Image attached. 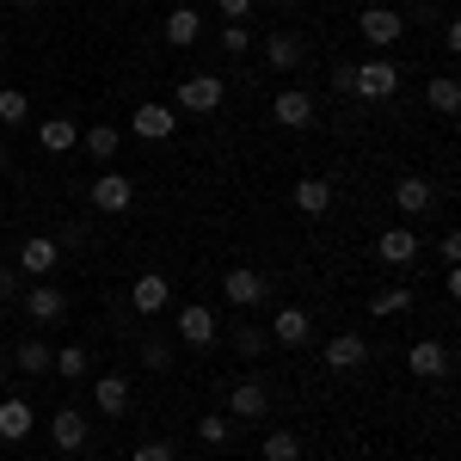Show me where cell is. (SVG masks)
I'll list each match as a JSON object with an SVG mask.
<instances>
[{
	"label": "cell",
	"instance_id": "1",
	"mask_svg": "<svg viewBox=\"0 0 461 461\" xmlns=\"http://www.w3.org/2000/svg\"><path fill=\"white\" fill-rule=\"evenodd\" d=\"M19 308H25V320L32 326H56V320H68V289H56V284H25L19 289Z\"/></svg>",
	"mask_w": 461,
	"mask_h": 461
},
{
	"label": "cell",
	"instance_id": "2",
	"mask_svg": "<svg viewBox=\"0 0 461 461\" xmlns=\"http://www.w3.org/2000/svg\"><path fill=\"white\" fill-rule=\"evenodd\" d=\"M215 339H221V320H215V308H210V302H185V308H178V345L210 351Z\"/></svg>",
	"mask_w": 461,
	"mask_h": 461
},
{
	"label": "cell",
	"instance_id": "3",
	"mask_svg": "<svg viewBox=\"0 0 461 461\" xmlns=\"http://www.w3.org/2000/svg\"><path fill=\"white\" fill-rule=\"evenodd\" d=\"M221 99H228V80H221V74H191V80H178V105L173 111L210 117V111H221Z\"/></svg>",
	"mask_w": 461,
	"mask_h": 461
},
{
	"label": "cell",
	"instance_id": "4",
	"mask_svg": "<svg viewBox=\"0 0 461 461\" xmlns=\"http://www.w3.org/2000/svg\"><path fill=\"white\" fill-rule=\"evenodd\" d=\"M271 123H277V130H308V123H314V93H308V86H277Z\"/></svg>",
	"mask_w": 461,
	"mask_h": 461
},
{
	"label": "cell",
	"instance_id": "5",
	"mask_svg": "<svg viewBox=\"0 0 461 461\" xmlns=\"http://www.w3.org/2000/svg\"><path fill=\"white\" fill-rule=\"evenodd\" d=\"M357 99H393L400 93V68H393L388 56H375V62H357Z\"/></svg>",
	"mask_w": 461,
	"mask_h": 461
},
{
	"label": "cell",
	"instance_id": "6",
	"mask_svg": "<svg viewBox=\"0 0 461 461\" xmlns=\"http://www.w3.org/2000/svg\"><path fill=\"white\" fill-rule=\"evenodd\" d=\"M86 197H93V210H105V215H123L130 203H136V185H130L123 173H111V167H105V173H99L93 185H86Z\"/></svg>",
	"mask_w": 461,
	"mask_h": 461
},
{
	"label": "cell",
	"instance_id": "7",
	"mask_svg": "<svg viewBox=\"0 0 461 461\" xmlns=\"http://www.w3.org/2000/svg\"><path fill=\"white\" fill-rule=\"evenodd\" d=\"M130 136H142V142H167V136H178V111L173 105H136V117H130Z\"/></svg>",
	"mask_w": 461,
	"mask_h": 461
},
{
	"label": "cell",
	"instance_id": "8",
	"mask_svg": "<svg viewBox=\"0 0 461 461\" xmlns=\"http://www.w3.org/2000/svg\"><path fill=\"white\" fill-rule=\"evenodd\" d=\"M357 32L369 37L375 50H388V43H400V32H406V19H400L393 6H382V0H375V6H363V19H357Z\"/></svg>",
	"mask_w": 461,
	"mask_h": 461
},
{
	"label": "cell",
	"instance_id": "9",
	"mask_svg": "<svg viewBox=\"0 0 461 461\" xmlns=\"http://www.w3.org/2000/svg\"><path fill=\"white\" fill-rule=\"evenodd\" d=\"M265 339H271V345H284V351H302V345L314 339V320L302 314V308H277V320L265 326Z\"/></svg>",
	"mask_w": 461,
	"mask_h": 461
},
{
	"label": "cell",
	"instance_id": "10",
	"mask_svg": "<svg viewBox=\"0 0 461 461\" xmlns=\"http://www.w3.org/2000/svg\"><path fill=\"white\" fill-rule=\"evenodd\" d=\"M221 295H228L234 308H252V302H265L271 289H265V277H258L252 265H228V271H221Z\"/></svg>",
	"mask_w": 461,
	"mask_h": 461
},
{
	"label": "cell",
	"instance_id": "11",
	"mask_svg": "<svg viewBox=\"0 0 461 461\" xmlns=\"http://www.w3.org/2000/svg\"><path fill=\"white\" fill-rule=\"evenodd\" d=\"M406 369H412L419 382H443V375H449V345H443V339H419V345L406 351Z\"/></svg>",
	"mask_w": 461,
	"mask_h": 461
},
{
	"label": "cell",
	"instance_id": "12",
	"mask_svg": "<svg viewBox=\"0 0 461 461\" xmlns=\"http://www.w3.org/2000/svg\"><path fill=\"white\" fill-rule=\"evenodd\" d=\"M56 258H62V240H50V234H32L25 247H19V277H50L56 271Z\"/></svg>",
	"mask_w": 461,
	"mask_h": 461
},
{
	"label": "cell",
	"instance_id": "13",
	"mask_svg": "<svg viewBox=\"0 0 461 461\" xmlns=\"http://www.w3.org/2000/svg\"><path fill=\"white\" fill-rule=\"evenodd\" d=\"M93 400H99V412H105V419H123V412L136 406V388H130V375H117V369H111V375L93 382Z\"/></svg>",
	"mask_w": 461,
	"mask_h": 461
},
{
	"label": "cell",
	"instance_id": "14",
	"mask_svg": "<svg viewBox=\"0 0 461 461\" xmlns=\"http://www.w3.org/2000/svg\"><path fill=\"white\" fill-rule=\"evenodd\" d=\"M419 247H425V240H419L412 228H382V234H375V258H382V265H412Z\"/></svg>",
	"mask_w": 461,
	"mask_h": 461
},
{
	"label": "cell",
	"instance_id": "15",
	"mask_svg": "<svg viewBox=\"0 0 461 461\" xmlns=\"http://www.w3.org/2000/svg\"><path fill=\"white\" fill-rule=\"evenodd\" d=\"M369 363V339L363 332H332L326 339V369H363Z\"/></svg>",
	"mask_w": 461,
	"mask_h": 461
},
{
	"label": "cell",
	"instance_id": "16",
	"mask_svg": "<svg viewBox=\"0 0 461 461\" xmlns=\"http://www.w3.org/2000/svg\"><path fill=\"white\" fill-rule=\"evenodd\" d=\"M271 412V388L265 382H234L228 388V419H265Z\"/></svg>",
	"mask_w": 461,
	"mask_h": 461
},
{
	"label": "cell",
	"instance_id": "17",
	"mask_svg": "<svg viewBox=\"0 0 461 461\" xmlns=\"http://www.w3.org/2000/svg\"><path fill=\"white\" fill-rule=\"evenodd\" d=\"M167 302H173V284H167L160 271H142V277L130 284V308H136V314H160Z\"/></svg>",
	"mask_w": 461,
	"mask_h": 461
},
{
	"label": "cell",
	"instance_id": "18",
	"mask_svg": "<svg viewBox=\"0 0 461 461\" xmlns=\"http://www.w3.org/2000/svg\"><path fill=\"white\" fill-rule=\"evenodd\" d=\"M37 430V412H32V400H0V443H25Z\"/></svg>",
	"mask_w": 461,
	"mask_h": 461
},
{
	"label": "cell",
	"instance_id": "19",
	"mask_svg": "<svg viewBox=\"0 0 461 461\" xmlns=\"http://www.w3.org/2000/svg\"><path fill=\"white\" fill-rule=\"evenodd\" d=\"M393 203H400V215H425L430 203H437V185L419 173H406V178H393Z\"/></svg>",
	"mask_w": 461,
	"mask_h": 461
},
{
	"label": "cell",
	"instance_id": "20",
	"mask_svg": "<svg viewBox=\"0 0 461 461\" xmlns=\"http://www.w3.org/2000/svg\"><path fill=\"white\" fill-rule=\"evenodd\" d=\"M86 437H93V430H86V419H80L74 406H62V412L50 419V443H56L62 456H74V449H86Z\"/></svg>",
	"mask_w": 461,
	"mask_h": 461
},
{
	"label": "cell",
	"instance_id": "21",
	"mask_svg": "<svg viewBox=\"0 0 461 461\" xmlns=\"http://www.w3.org/2000/svg\"><path fill=\"white\" fill-rule=\"evenodd\" d=\"M37 148H43V154L80 148V123H74V117H43V123H37Z\"/></svg>",
	"mask_w": 461,
	"mask_h": 461
},
{
	"label": "cell",
	"instance_id": "22",
	"mask_svg": "<svg viewBox=\"0 0 461 461\" xmlns=\"http://www.w3.org/2000/svg\"><path fill=\"white\" fill-rule=\"evenodd\" d=\"M302 56H308V43H302L295 32H271V37H265V62H271L277 74L302 68Z\"/></svg>",
	"mask_w": 461,
	"mask_h": 461
},
{
	"label": "cell",
	"instance_id": "23",
	"mask_svg": "<svg viewBox=\"0 0 461 461\" xmlns=\"http://www.w3.org/2000/svg\"><path fill=\"white\" fill-rule=\"evenodd\" d=\"M197 37H203V19H197V6H185V0H178L173 13H167V43H173V50H191Z\"/></svg>",
	"mask_w": 461,
	"mask_h": 461
},
{
	"label": "cell",
	"instance_id": "24",
	"mask_svg": "<svg viewBox=\"0 0 461 461\" xmlns=\"http://www.w3.org/2000/svg\"><path fill=\"white\" fill-rule=\"evenodd\" d=\"M289 197H295V210H302V215H326V210H332V178H295Z\"/></svg>",
	"mask_w": 461,
	"mask_h": 461
},
{
	"label": "cell",
	"instance_id": "25",
	"mask_svg": "<svg viewBox=\"0 0 461 461\" xmlns=\"http://www.w3.org/2000/svg\"><path fill=\"white\" fill-rule=\"evenodd\" d=\"M406 308H412V289H406V284H388V289L369 295V314H375V320H393V314H406Z\"/></svg>",
	"mask_w": 461,
	"mask_h": 461
},
{
	"label": "cell",
	"instance_id": "26",
	"mask_svg": "<svg viewBox=\"0 0 461 461\" xmlns=\"http://www.w3.org/2000/svg\"><path fill=\"white\" fill-rule=\"evenodd\" d=\"M13 357H19V369H25V375H50V363H56V351H50L37 332H32V339H19V351H13Z\"/></svg>",
	"mask_w": 461,
	"mask_h": 461
},
{
	"label": "cell",
	"instance_id": "27",
	"mask_svg": "<svg viewBox=\"0 0 461 461\" xmlns=\"http://www.w3.org/2000/svg\"><path fill=\"white\" fill-rule=\"evenodd\" d=\"M425 105H430V111H443V117H449V111L461 105V80H456V74H437V80H430V86H425Z\"/></svg>",
	"mask_w": 461,
	"mask_h": 461
},
{
	"label": "cell",
	"instance_id": "28",
	"mask_svg": "<svg viewBox=\"0 0 461 461\" xmlns=\"http://www.w3.org/2000/svg\"><path fill=\"white\" fill-rule=\"evenodd\" d=\"M80 148H86L93 160H111V154L123 148V130H111V123H93V130L80 136Z\"/></svg>",
	"mask_w": 461,
	"mask_h": 461
},
{
	"label": "cell",
	"instance_id": "29",
	"mask_svg": "<svg viewBox=\"0 0 461 461\" xmlns=\"http://www.w3.org/2000/svg\"><path fill=\"white\" fill-rule=\"evenodd\" d=\"M50 369H56V375H62V382H80V375H86V369H93V357H86V345H62V351H56V363H50Z\"/></svg>",
	"mask_w": 461,
	"mask_h": 461
},
{
	"label": "cell",
	"instance_id": "30",
	"mask_svg": "<svg viewBox=\"0 0 461 461\" xmlns=\"http://www.w3.org/2000/svg\"><path fill=\"white\" fill-rule=\"evenodd\" d=\"M265 461H302V437L295 430H271L265 437Z\"/></svg>",
	"mask_w": 461,
	"mask_h": 461
},
{
	"label": "cell",
	"instance_id": "31",
	"mask_svg": "<svg viewBox=\"0 0 461 461\" xmlns=\"http://www.w3.org/2000/svg\"><path fill=\"white\" fill-rule=\"evenodd\" d=\"M25 117H32V99H25L19 86H6V93H0V123L13 130V123H25Z\"/></svg>",
	"mask_w": 461,
	"mask_h": 461
},
{
	"label": "cell",
	"instance_id": "32",
	"mask_svg": "<svg viewBox=\"0 0 461 461\" xmlns=\"http://www.w3.org/2000/svg\"><path fill=\"white\" fill-rule=\"evenodd\" d=\"M197 437H203L210 449H221V443H228L234 430H228V419H221V412H203V419H197Z\"/></svg>",
	"mask_w": 461,
	"mask_h": 461
},
{
	"label": "cell",
	"instance_id": "33",
	"mask_svg": "<svg viewBox=\"0 0 461 461\" xmlns=\"http://www.w3.org/2000/svg\"><path fill=\"white\" fill-rule=\"evenodd\" d=\"M215 43H221L228 56H247V50H252V32H247V25H221V37H215Z\"/></svg>",
	"mask_w": 461,
	"mask_h": 461
},
{
	"label": "cell",
	"instance_id": "34",
	"mask_svg": "<svg viewBox=\"0 0 461 461\" xmlns=\"http://www.w3.org/2000/svg\"><path fill=\"white\" fill-rule=\"evenodd\" d=\"M265 345H271V339H265V326H240V332H234V351H240V357H258Z\"/></svg>",
	"mask_w": 461,
	"mask_h": 461
},
{
	"label": "cell",
	"instance_id": "35",
	"mask_svg": "<svg viewBox=\"0 0 461 461\" xmlns=\"http://www.w3.org/2000/svg\"><path fill=\"white\" fill-rule=\"evenodd\" d=\"M142 363H148V369H173V345H167V339H148Z\"/></svg>",
	"mask_w": 461,
	"mask_h": 461
},
{
	"label": "cell",
	"instance_id": "36",
	"mask_svg": "<svg viewBox=\"0 0 461 461\" xmlns=\"http://www.w3.org/2000/svg\"><path fill=\"white\" fill-rule=\"evenodd\" d=\"M130 461H178V456H173V443H160V437H154V443H136Z\"/></svg>",
	"mask_w": 461,
	"mask_h": 461
},
{
	"label": "cell",
	"instance_id": "37",
	"mask_svg": "<svg viewBox=\"0 0 461 461\" xmlns=\"http://www.w3.org/2000/svg\"><path fill=\"white\" fill-rule=\"evenodd\" d=\"M215 13H221V25H247L252 0H215Z\"/></svg>",
	"mask_w": 461,
	"mask_h": 461
},
{
	"label": "cell",
	"instance_id": "38",
	"mask_svg": "<svg viewBox=\"0 0 461 461\" xmlns=\"http://www.w3.org/2000/svg\"><path fill=\"white\" fill-rule=\"evenodd\" d=\"M19 271H13V265H0V302H19Z\"/></svg>",
	"mask_w": 461,
	"mask_h": 461
},
{
	"label": "cell",
	"instance_id": "39",
	"mask_svg": "<svg viewBox=\"0 0 461 461\" xmlns=\"http://www.w3.org/2000/svg\"><path fill=\"white\" fill-rule=\"evenodd\" d=\"M332 86L351 93V86H357V62H339V68H332Z\"/></svg>",
	"mask_w": 461,
	"mask_h": 461
},
{
	"label": "cell",
	"instance_id": "40",
	"mask_svg": "<svg viewBox=\"0 0 461 461\" xmlns=\"http://www.w3.org/2000/svg\"><path fill=\"white\" fill-rule=\"evenodd\" d=\"M437 252H443V265H461V234H443Z\"/></svg>",
	"mask_w": 461,
	"mask_h": 461
},
{
	"label": "cell",
	"instance_id": "41",
	"mask_svg": "<svg viewBox=\"0 0 461 461\" xmlns=\"http://www.w3.org/2000/svg\"><path fill=\"white\" fill-rule=\"evenodd\" d=\"M6 167H13V154H6V142H0V173H6Z\"/></svg>",
	"mask_w": 461,
	"mask_h": 461
},
{
	"label": "cell",
	"instance_id": "42",
	"mask_svg": "<svg viewBox=\"0 0 461 461\" xmlns=\"http://www.w3.org/2000/svg\"><path fill=\"white\" fill-rule=\"evenodd\" d=\"M13 6H19V13H32V6H37V0H13Z\"/></svg>",
	"mask_w": 461,
	"mask_h": 461
},
{
	"label": "cell",
	"instance_id": "43",
	"mask_svg": "<svg viewBox=\"0 0 461 461\" xmlns=\"http://www.w3.org/2000/svg\"><path fill=\"white\" fill-rule=\"evenodd\" d=\"M0 221H6V197H0Z\"/></svg>",
	"mask_w": 461,
	"mask_h": 461
}]
</instances>
